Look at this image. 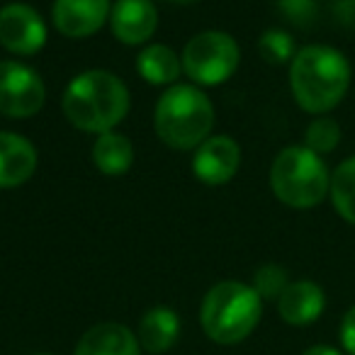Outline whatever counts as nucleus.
<instances>
[{
	"label": "nucleus",
	"instance_id": "nucleus-1",
	"mask_svg": "<svg viewBox=\"0 0 355 355\" xmlns=\"http://www.w3.org/2000/svg\"><path fill=\"white\" fill-rule=\"evenodd\" d=\"M290 88L304 112L316 117L331 112L350 88L348 59L326 44L302 46L290 61Z\"/></svg>",
	"mask_w": 355,
	"mask_h": 355
},
{
	"label": "nucleus",
	"instance_id": "nucleus-2",
	"mask_svg": "<svg viewBox=\"0 0 355 355\" xmlns=\"http://www.w3.org/2000/svg\"><path fill=\"white\" fill-rule=\"evenodd\" d=\"M129 112V90L110 71H85L76 76L64 93V114L83 132H112Z\"/></svg>",
	"mask_w": 355,
	"mask_h": 355
},
{
	"label": "nucleus",
	"instance_id": "nucleus-3",
	"mask_svg": "<svg viewBox=\"0 0 355 355\" xmlns=\"http://www.w3.org/2000/svg\"><path fill=\"white\" fill-rule=\"evenodd\" d=\"M263 316V300L251 285L222 280L205 295L200 306V324L209 340L219 345H236L256 331Z\"/></svg>",
	"mask_w": 355,
	"mask_h": 355
},
{
	"label": "nucleus",
	"instance_id": "nucleus-4",
	"mask_svg": "<svg viewBox=\"0 0 355 355\" xmlns=\"http://www.w3.org/2000/svg\"><path fill=\"white\" fill-rule=\"evenodd\" d=\"M153 127L171 148H198L214 127L212 100L195 85H173L158 98Z\"/></svg>",
	"mask_w": 355,
	"mask_h": 355
},
{
	"label": "nucleus",
	"instance_id": "nucleus-5",
	"mask_svg": "<svg viewBox=\"0 0 355 355\" xmlns=\"http://www.w3.org/2000/svg\"><path fill=\"white\" fill-rule=\"evenodd\" d=\"M270 188L282 205L311 209L329 195L331 173L324 158L306 146H287L275 156L270 168Z\"/></svg>",
	"mask_w": 355,
	"mask_h": 355
},
{
	"label": "nucleus",
	"instance_id": "nucleus-6",
	"mask_svg": "<svg viewBox=\"0 0 355 355\" xmlns=\"http://www.w3.org/2000/svg\"><path fill=\"white\" fill-rule=\"evenodd\" d=\"M241 59L239 44L227 32H200L183 49V73L200 85H219L234 76Z\"/></svg>",
	"mask_w": 355,
	"mask_h": 355
},
{
	"label": "nucleus",
	"instance_id": "nucleus-7",
	"mask_svg": "<svg viewBox=\"0 0 355 355\" xmlns=\"http://www.w3.org/2000/svg\"><path fill=\"white\" fill-rule=\"evenodd\" d=\"M46 88L42 76L20 61H0V114L27 119L44 105Z\"/></svg>",
	"mask_w": 355,
	"mask_h": 355
},
{
	"label": "nucleus",
	"instance_id": "nucleus-8",
	"mask_svg": "<svg viewBox=\"0 0 355 355\" xmlns=\"http://www.w3.org/2000/svg\"><path fill=\"white\" fill-rule=\"evenodd\" d=\"M0 44L10 54L32 56L46 44V25L35 8L10 3L0 10Z\"/></svg>",
	"mask_w": 355,
	"mask_h": 355
},
{
	"label": "nucleus",
	"instance_id": "nucleus-9",
	"mask_svg": "<svg viewBox=\"0 0 355 355\" xmlns=\"http://www.w3.org/2000/svg\"><path fill=\"white\" fill-rule=\"evenodd\" d=\"M241 166V148L232 137H209L193 156V171L205 185H224Z\"/></svg>",
	"mask_w": 355,
	"mask_h": 355
},
{
	"label": "nucleus",
	"instance_id": "nucleus-10",
	"mask_svg": "<svg viewBox=\"0 0 355 355\" xmlns=\"http://www.w3.org/2000/svg\"><path fill=\"white\" fill-rule=\"evenodd\" d=\"M110 0H56L51 8L56 30L69 40H85L110 20Z\"/></svg>",
	"mask_w": 355,
	"mask_h": 355
},
{
	"label": "nucleus",
	"instance_id": "nucleus-11",
	"mask_svg": "<svg viewBox=\"0 0 355 355\" xmlns=\"http://www.w3.org/2000/svg\"><path fill=\"white\" fill-rule=\"evenodd\" d=\"M112 35L122 44H144L158 27V12L153 0H117L110 12Z\"/></svg>",
	"mask_w": 355,
	"mask_h": 355
},
{
	"label": "nucleus",
	"instance_id": "nucleus-12",
	"mask_svg": "<svg viewBox=\"0 0 355 355\" xmlns=\"http://www.w3.org/2000/svg\"><path fill=\"white\" fill-rule=\"evenodd\" d=\"M326 295L314 280H295L277 300V314L290 326H309L324 314Z\"/></svg>",
	"mask_w": 355,
	"mask_h": 355
},
{
	"label": "nucleus",
	"instance_id": "nucleus-13",
	"mask_svg": "<svg viewBox=\"0 0 355 355\" xmlns=\"http://www.w3.org/2000/svg\"><path fill=\"white\" fill-rule=\"evenodd\" d=\"M73 355H141V345L129 326L103 321L80 336Z\"/></svg>",
	"mask_w": 355,
	"mask_h": 355
},
{
	"label": "nucleus",
	"instance_id": "nucleus-14",
	"mask_svg": "<svg viewBox=\"0 0 355 355\" xmlns=\"http://www.w3.org/2000/svg\"><path fill=\"white\" fill-rule=\"evenodd\" d=\"M37 171V148L15 132H0V188H17Z\"/></svg>",
	"mask_w": 355,
	"mask_h": 355
},
{
	"label": "nucleus",
	"instance_id": "nucleus-15",
	"mask_svg": "<svg viewBox=\"0 0 355 355\" xmlns=\"http://www.w3.org/2000/svg\"><path fill=\"white\" fill-rule=\"evenodd\" d=\"M178 336H180V316L168 306H153L139 321L137 338L146 353H166L178 343Z\"/></svg>",
	"mask_w": 355,
	"mask_h": 355
},
{
	"label": "nucleus",
	"instance_id": "nucleus-16",
	"mask_svg": "<svg viewBox=\"0 0 355 355\" xmlns=\"http://www.w3.org/2000/svg\"><path fill=\"white\" fill-rule=\"evenodd\" d=\"M93 161L105 175H124L134 163V146L124 134L105 132L93 144Z\"/></svg>",
	"mask_w": 355,
	"mask_h": 355
},
{
	"label": "nucleus",
	"instance_id": "nucleus-17",
	"mask_svg": "<svg viewBox=\"0 0 355 355\" xmlns=\"http://www.w3.org/2000/svg\"><path fill=\"white\" fill-rule=\"evenodd\" d=\"M137 71L146 83L168 85L183 73V61L166 44H151L137 56Z\"/></svg>",
	"mask_w": 355,
	"mask_h": 355
},
{
	"label": "nucleus",
	"instance_id": "nucleus-18",
	"mask_svg": "<svg viewBox=\"0 0 355 355\" xmlns=\"http://www.w3.org/2000/svg\"><path fill=\"white\" fill-rule=\"evenodd\" d=\"M329 198L338 217L345 219L348 224H355V156L345 158L331 173Z\"/></svg>",
	"mask_w": 355,
	"mask_h": 355
},
{
	"label": "nucleus",
	"instance_id": "nucleus-19",
	"mask_svg": "<svg viewBox=\"0 0 355 355\" xmlns=\"http://www.w3.org/2000/svg\"><path fill=\"white\" fill-rule=\"evenodd\" d=\"M340 141V127L336 119L326 117V114H319L314 122L306 127L304 134V146L311 148L314 153L324 156V153H331Z\"/></svg>",
	"mask_w": 355,
	"mask_h": 355
},
{
	"label": "nucleus",
	"instance_id": "nucleus-20",
	"mask_svg": "<svg viewBox=\"0 0 355 355\" xmlns=\"http://www.w3.org/2000/svg\"><path fill=\"white\" fill-rule=\"evenodd\" d=\"M290 285V277H287V270L277 263H266L256 270L253 275V290L258 292L263 302L266 300H280V295L285 292V287Z\"/></svg>",
	"mask_w": 355,
	"mask_h": 355
},
{
	"label": "nucleus",
	"instance_id": "nucleus-21",
	"mask_svg": "<svg viewBox=\"0 0 355 355\" xmlns=\"http://www.w3.org/2000/svg\"><path fill=\"white\" fill-rule=\"evenodd\" d=\"M258 51L266 61L270 64H287L295 59V42L287 32L282 30H268L258 42Z\"/></svg>",
	"mask_w": 355,
	"mask_h": 355
},
{
	"label": "nucleus",
	"instance_id": "nucleus-22",
	"mask_svg": "<svg viewBox=\"0 0 355 355\" xmlns=\"http://www.w3.org/2000/svg\"><path fill=\"white\" fill-rule=\"evenodd\" d=\"M338 338H340V348L345 355H355V304L340 319V329H338Z\"/></svg>",
	"mask_w": 355,
	"mask_h": 355
},
{
	"label": "nucleus",
	"instance_id": "nucleus-23",
	"mask_svg": "<svg viewBox=\"0 0 355 355\" xmlns=\"http://www.w3.org/2000/svg\"><path fill=\"white\" fill-rule=\"evenodd\" d=\"M280 6L295 22L306 20L314 12V3L311 0H280Z\"/></svg>",
	"mask_w": 355,
	"mask_h": 355
},
{
	"label": "nucleus",
	"instance_id": "nucleus-24",
	"mask_svg": "<svg viewBox=\"0 0 355 355\" xmlns=\"http://www.w3.org/2000/svg\"><path fill=\"white\" fill-rule=\"evenodd\" d=\"M302 355H345L343 350L334 348V345H326V343H319V345H311V348H306Z\"/></svg>",
	"mask_w": 355,
	"mask_h": 355
},
{
	"label": "nucleus",
	"instance_id": "nucleus-25",
	"mask_svg": "<svg viewBox=\"0 0 355 355\" xmlns=\"http://www.w3.org/2000/svg\"><path fill=\"white\" fill-rule=\"evenodd\" d=\"M178 6H193V3H200V0H173Z\"/></svg>",
	"mask_w": 355,
	"mask_h": 355
},
{
	"label": "nucleus",
	"instance_id": "nucleus-26",
	"mask_svg": "<svg viewBox=\"0 0 355 355\" xmlns=\"http://www.w3.org/2000/svg\"><path fill=\"white\" fill-rule=\"evenodd\" d=\"M35 355H51V353H35Z\"/></svg>",
	"mask_w": 355,
	"mask_h": 355
}]
</instances>
